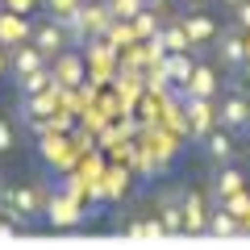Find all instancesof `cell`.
<instances>
[{
	"label": "cell",
	"instance_id": "1",
	"mask_svg": "<svg viewBox=\"0 0 250 250\" xmlns=\"http://www.w3.org/2000/svg\"><path fill=\"white\" fill-rule=\"evenodd\" d=\"M0 213L13 217L21 229H38L50 217V205H46V192L38 184H4L0 188Z\"/></svg>",
	"mask_w": 250,
	"mask_h": 250
},
{
	"label": "cell",
	"instance_id": "2",
	"mask_svg": "<svg viewBox=\"0 0 250 250\" xmlns=\"http://www.w3.org/2000/svg\"><path fill=\"white\" fill-rule=\"evenodd\" d=\"M217 125L233 129L238 138L250 134V96L242 92V83L229 80V88L221 92V100H217Z\"/></svg>",
	"mask_w": 250,
	"mask_h": 250
},
{
	"label": "cell",
	"instance_id": "3",
	"mask_svg": "<svg viewBox=\"0 0 250 250\" xmlns=\"http://www.w3.org/2000/svg\"><path fill=\"white\" fill-rule=\"evenodd\" d=\"M213 50H217V62H221L225 71L238 75V71H242V62H246V29H238V25L229 21L225 29H217Z\"/></svg>",
	"mask_w": 250,
	"mask_h": 250
},
{
	"label": "cell",
	"instance_id": "4",
	"mask_svg": "<svg viewBox=\"0 0 250 250\" xmlns=\"http://www.w3.org/2000/svg\"><path fill=\"white\" fill-rule=\"evenodd\" d=\"M217 125V100H205V96H184V134L205 142L208 129Z\"/></svg>",
	"mask_w": 250,
	"mask_h": 250
},
{
	"label": "cell",
	"instance_id": "5",
	"mask_svg": "<svg viewBox=\"0 0 250 250\" xmlns=\"http://www.w3.org/2000/svg\"><path fill=\"white\" fill-rule=\"evenodd\" d=\"M29 42H34L38 50L46 54V59H54V54H62L67 46H71V38H67V29H62L54 17L38 13V17H34V34H29Z\"/></svg>",
	"mask_w": 250,
	"mask_h": 250
},
{
	"label": "cell",
	"instance_id": "6",
	"mask_svg": "<svg viewBox=\"0 0 250 250\" xmlns=\"http://www.w3.org/2000/svg\"><path fill=\"white\" fill-rule=\"evenodd\" d=\"M205 159L213 167H225V163H238L242 159V146H238V134L225 129V125H213L205 138Z\"/></svg>",
	"mask_w": 250,
	"mask_h": 250
},
{
	"label": "cell",
	"instance_id": "7",
	"mask_svg": "<svg viewBox=\"0 0 250 250\" xmlns=\"http://www.w3.org/2000/svg\"><path fill=\"white\" fill-rule=\"evenodd\" d=\"M179 205H184V233H208V213H213V196L188 188L179 192Z\"/></svg>",
	"mask_w": 250,
	"mask_h": 250
},
{
	"label": "cell",
	"instance_id": "8",
	"mask_svg": "<svg viewBox=\"0 0 250 250\" xmlns=\"http://www.w3.org/2000/svg\"><path fill=\"white\" fill-rule=\"evenodd\" d=\"M175 21L184 25L188 42L196 46V50H205V46H213V38H217V21L208 17V13H200V9H184V13H179Z\"/></svg>",
	"mask_w": 250,
	"mask_h": 250
},
{
	"label": "cell",
	"instance_id": "9",
	"mask_svg": "<svg viewBox=\"0 0 250 250\" xmlns=\"http://www.w3.org/2000/svg\"><path fill=\"white\" fill-rule=\"evenodd\" d=\"M42 67H50V59H46L34 42H21V46L9 50V75L13 80H21V75H29V71H42Z\"/></svg>",
	"mask_w": 250,
	"mask_h": 250
},
{
	"label": "cell",
	"instance_id": "10",
	"mask_svg": "<svg viewBox=\"0 0 250 250\" xmlns=\"http://www.w3.org/2000/svg\"><path fill=\"white\" fill-rule=\"evenodd\" d=\"M217 92H221L217 67H213V62H196V67H192V75H188V83H184V96H205V100H217Z\"/></svg>",
	"mask_w": 250,
	"mask_h": 250
},
{
	"label": "cell",
	"instance_id": "11",
	"mask_svg": "<svg viewBox=\"0 0 250 250\" xmlns=\"http://www.w3.org/2000/svg\"><path fill=\"white\" fill-rule=\"evenodd\" d=\"M29 34H34V17H21V13H0V46L4 50H13V46L29 42Z\"/></svg>",
	"mask_w": 250,
	"mask_h": 250
},
{
	"label": "cell",
	"instance_id": "12",
	"mask_svg": "<svg viewBox=\"0 0 250 250\" xmlns=\"http://www.w3.org/2000/svg\"><path fill=\"white\" fill-rule=\"evenodd\" d=\"M50 71H54V83H59V88H71V83L83 80V59L67 46L62 54H54V59H50Z\"/></svg>",
	"mask_w": 250,
	"mask_h": 250
},
{
	"label": "cell",
	"instance_id": "13",
	"mask_svg": "<svg viewBox=\"0 0 250 250\" xmlns=\"http://www.w3.org/2000/svg\"><path fill=\"white\" fill-rule=\"evenodd\" d=\"M163 221V233H184V205H179V192H163L159 196V213H154Z\"/></svg>",
	"mask_w": 250,
	"mask_h": 250
},
{
	"label": "cell",
	"instance_id": "14",
	"mask_svg": "<svg viewBox=\"0 0 250 250\" xmlns=\"http://www.w3.org/2000/svg\"><path fill=\"white\" fill-rule=\"evenodd\" d=\"M242 184H246V175H242L238 163H225V167H217V179H213V200H225V196H233V192H242Z\"/></svg>",
	"mask_w": 250,
	"mask_h": 250
},
{
	"label": "cell",
	"instance_id": "15",
	"mask_svg": "<svg viewBox=\"0 0 250 250\" xmlns=\"http://www.w3.org/2000/svg\"><path fill=\"white\" fill-rule=\"evenodd\" d=\"M13 83H17V100H21V96H42V92L59 88L50 67H42V71H29V75H21V80H13Z\"/></svg>",
	"mask_w": 250,
	"mask_h": 250
},
{
	"label": "cell",
	"instance_id": "16",
	"mask_svg": "<svg viewBox=\"0 0 250 250\" xmlns=\"http://www.w3.org/2000/svg\"><path fill=\"white\" fill-rule=\"evenodd\" d=\"M208 233H213V238H233V233H246L242 229V217H233L229 208H221L213 200V213H208Z\"/></svg>",
	"mask_w": 250,
	"mask_h": 250
},
{
	"label": "cell",
	"instance_id": "17",
	"mask_svg": "<svg viewBox=\"0 0 250 250\" xmlns=\"http://www.w3.org/2000/svg\"><path fill=\"white\" fill-rule=\"evenodd\" d=\"M159 34H163V42H167V50H188V54L196 50V46L188 42V34H184V25H179V21H167Z\"/></svg>",
	"mask_w": 250,
	"mask_h": 250
},
{
	"label": "cell",
	"instance_id": "18",
	"mask_svg": "<svg viewBox=\"0 0 250 250\" xmlns=\"http://www.w3.org/2000/svg\"><path fill=\"white\" fill-rule=\"evenodd\" d=\"M80 4H83V0H42V13L54 17V21H67V17L80 13Z\"/></svg>",
	"mask_w": 250,
	"mask_h": 250
},
{
	"label": "cell",
	"instance_id": "19",
	"mask_svg": "<svg viewBox=\"0 0 250 250\" xmlns=\"http://www.w3.org/2000/svg\"><path fill=\"white\" fill-rule=\"evenodd\" d=\"M108 4V13H113V17H121V21H134L138 13L146 9V0H104Z\"/></svg>",
	"mask_w": 250,
	"mask_h": 250
},
{
	"label": "cell",
	"instance_id": "20",
	"mask_svg": "<svg viewBox=\"0 0 250 250\" xmlns=\"http://www.w3.org/2000/svg\"><path fill=\"white\" fill-rule=\"evenodd\" d=\"M13 150H17V125H13V117L0 113V159L13 154Z\"/></svg>",
	"mask_w": 250,
	"mask_h": 250
},
{
	"label": "cell",
	"instance_id": "21",
	"mask_svg": "<svg viewBox=\"0 0 250 250\" xmlns=\"http://www.w3.org/2000/svg\"><path fill=\"white\" fill-rule=\"evenodd\" d=\"M9 13H21V17H38L42 13V0H0Z\"/></svg>",
	"mask_w": 250,
	"mask_h": 250
},
{
	"label": "cell",
	"instance_id": "22",
	"mask_svg": "<svg viewBox=\"0 0 250 250\" xmlns=\"http://www.w3.org/2000/svg\"><path fill=\"white\" fill-rule=\"evenodd\" d=\"M233 25H238V29H246V34H250V0H242V4H233Z\"/></svg>",
	"mask_w": 250,
	"mask_h": 250
},
{
	"label": "cell",
	"instance_id": "23",
	"mask_svg": "<svg viewBox=\"0 0 250 250\" xmlns=\"http://www.w3.org/2000/svg\"><path fill=\"white\" fill-rule=\"evenodd\" d=\"M4 75H9V50L0 46V80H4Z\"/></svg>",
	"mask_w": 250,
	"mask_h": 250
},
{
	"label": "cell",
	"instance_id": "24",
	"mask_svg": "<svg viewBox=\"0 0 250 250\" xmlns=\"http://www.w3.org/2000/svg\"><path fill=\"white\" fill-rule=\"evenodd\" d=\"M217 4H221V9H233V4H242V0H217Z\"/></svg>",
	"mask_w": 250,
	"mask_h": 250
},
{
	"label": "cell",
	"instance_id": "25",
	"mask_svg": "<svg viewBox=\"0 0 250 250\" xmlns=\"http://www.w3.org/2000/svg\"><path fill=\"white\" fill-rule=\"evenodd\" d=\"M184 4H188V9H200V4H205V0H184Z\"/></svg>",
	"mask_w": 250,
	"mask_h": 250
},
{
	"label": "cell",
	"instance_id": "26",
	"mask_svg": "<svg viewBox=\"0 0 250 250\" xmlns=\"http://www.w3.org/2000/svg\"><path fill=\"white\" fill-rule=\"evenodd\" d=\"M242 154H246V159H250V134H246V146H242Z\"/></svg>",
	"mask_w": 250,
	"mask_h": 250
},
{
	"label": "cell",
	"instance_id": "27",
	"mask_svg": "<svg viewBox=\"0 0 250 250\" xmlns=\"http://www.w3.org/2000/svg\"><path fill=\"white\" fill-rule=\"evenodd\" d=\"M242 229H246V233H250V213H246V221H242Z\"/></svg>",
	"mask_w": 250,
	"mask_h": 250
},
{
	"label": "cell",
	"instance_id": "28",
	"mask_svg": "<svg viewBox=\"0 0 250 250\" xmlns=\"http://www.w3.org/2000/svg\"><path fill=\"white\" fill-rule=\"evenodd\" d=\"M0 13H4V4H0Z\"/></svg>",
	"mask_w": 250,
	"mask_h": 250
},
{
	"label": "cell",
	"instance_id": "29",
	"mask_svg": "<svg viewBox=\"0 0 250 250\" xmlns=\"http://www.w3.org/2000/svg\"><path fill=\"white\" fill-rule=\"evenodd\" d=\"M0 217H4V213H0Z\"/></svg>",
	"mask_w": 250,
	"mask_h": 250
},
{
	"label": "cell",
	"instance_id": "30",
	"mask_svg": "<svg viewBox=\"0 0 250 250\" xmlns=\"http://www.w3.org/2000/svg\"><path fill=\"white\" fill-rule=\"evenodd\" d=\"M0 188H4V184H0Z\"/></svg>",
	"mask_w": 250,
	"mask_h": 250
}]
</instances>
